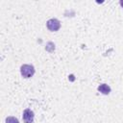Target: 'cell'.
I'll list each match as a JSON object with an SVG mask.
<instances>
[{"instance_id":"obj_1","label":"cell","mask_w":123,"mask_h":123,"mask_svg":"<svg viewBox=\"0 0 123 123\" xmlns=\"http://www.w3.org/2000/svg\"><path fill=\"white\" fill-rule=\"evenodd\" d=\"M20 73L24 78H31L35 74V67L31 64H23L20 67Z\"/></svg>"},{"instance_id":"obj_2","label":"cell","mask_w":123,"mask_h":123,"mask_svg":"<svg viewBox=\"0 0 123 123\" xmlns=\"http://www.w3.org/2000/svg\"><path fill=\"white\" fill-rule=\"evenodd\" d=\"M46 26H47L48 30H50L51 32H56L60 29L61 23L57 18H51L46 22Z\"/></svg>"},{"instance_id":"obj_3","label":"cell","mask_w":123,"mask_h":123,"mask_svg":"<svg viewBox=\"0 0 123 123\" xmlns=\"http://www.w3.org/2000/svg\"><path fill=\"white\" fill-rule=\"evenodd\" d=\"M23 121L24 123H33L34 121V112L29 110V109H26L24 111H23Z\"/></svg>"},{"instance_id":"obj_4","label":"cell","mask_w":123,"mask_h":123,"mask_svg":"<svg viewBox=\"0 0 123 123\" xmlns=\"http://www.w3.org/2000/svg\"><path fill=\"white\" fill-rule=\"evenodd\" d=\"M98 90L103 94H109L111 92V87L107 84H102L98 86Z\"/></svg>"},{"instance_id":"obj_5","label":"cell","mask_w":123,"mask_h":123,"mask_svg":"<svg viewBox=\"0 0 123 123\" xmlns=\"http://www.w3.org/2000/svg\"><path fill=\"white\" fill-rule=\"evenodd\" d=\"M6 123H19L18 119L13 116H8L6 118Z\"/></svg>"},{"instance_id":"obj_6","label":"cell","mask_w":123,"mask_h":123,"mask_svg":"<svg viewBox=\"0 0 123 123\" xmlns=\"http://www.w3.org/2000/svg\"><path fill=\"white\" fill-rule=\"evenodd\" d=\"M120 5L123 7V1H120Z\"/></svg>"}]
</instances>
